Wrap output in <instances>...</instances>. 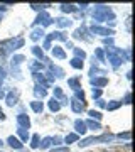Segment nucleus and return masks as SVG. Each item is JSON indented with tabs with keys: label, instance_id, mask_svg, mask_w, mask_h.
I'll list each match as a JSON object with an SVG mask.
<instances>
[{
	"label": "nucleus",
	"instance_id": "obj_16",
	"mask_svg": "<svg viewBox=\"0 0 135 152\" xmlns=\"http://www.w3.org/2000/svg\"><path fill=\"white\" fill-rule=\"evenodd\" d=\"M54 22L58 24V27H69L71 24H73V20L64 19V17H58V19H54Z\"/></svg>",
	"mask_w": 135,
	"mask_h": 152
},
{
	"label": "nucleus",
	"instance_id": "obj_3",
	"mask_svg": "<svg viewBox=\"0 0 135 152\" xmlns=\"http://www.w3.org/2000/svg\"><path fill=\"white\" fill-rule=\"evenodd\" d=\"M108 19H110V22H113V19H115L113 10H112L110 7H107V5H95V10H93V20L103 22V20H108Z\"/></svg>",
	"mask_w": 135,
	"mask_h": 152
},
{
	"label": "nucleus",
	"instance_id": "obj_44",
	"mask_svg": "<svg viewBox=\"0 0 135 152\" xmlns=\"http://www.w3.org/2000/svg\"><path fill=\"white\" fill-rule=\"evenodd\" d=\"M123 103H127V105L130 103V93H127V96H125V102H123Z\"/></svg>",
	"mask_w": 135,
	"mask_h": 152
},
{
	"label": "nucleus",
	"instance_id": "obj_11",
	"mask_svg": "<svg viewBox=\"0 0 135 152\" xmlns=\"http://www.w3.org/2000/svg\"><path fill=\"white\" fill-rule=\"evenodd\" d=\"M7 142H9V145H10L12 149H15V151H20L22 147H24V144H22L17 137H14V135L9 137V139H7Z\"/></svg>",
	"mask_w": 135,
	"mask_h": 152
},
{
	"label": "nucleus",
	"instance_id": "obj_15",
	"mask_svg": "<svg viewBox=\"0 0 135 152\" xmlns=\"http://www.w3.org/2000/svg\"><path fill=\"white\" fill-rule=\"evenodd\" d=\"M51 49H53V56H54V58H58V59H64V58H66V53H64V49H63V48L54 46V48H51Z\"/></svg>",
	"mask_w": 135,
	"mask_h": 152
},
{
	"label": "nucleus",
	"instance_id": "obj_2",
	"mask_svg": "<svg viewBox=\"0 0 135 152\" xmlns=\"http://www.w3.org/2000/svg\"><path fill=\"white\" fill-rule=\"evenodd\" d=\"M24 46V37H15V39H7L0 42V59H4L10 54L12 51Z\"/></svg>",
	"mask_w": 135,
	"mask_h": 152
},
{
	"label": "nucleus",
	"instance_id": "obj_23",
	"mask_svg": "<svg viewBox=\"0 0 135 152\" xmlns=\"http://www.w3.org/2000/svg\"><path fill=\"white\" fill-rule=\"evenodd\" d=\"M49 110H51V112H59L61 110V103L56 100V98H53V100L49 102Z\"/></svg>",
	"mask_w": 135,
	"mask_h": 152
},
{
	"label": "nucleus",
	"instance_id": "obj_46",
	"mask_svg": "<svg viewBox=\"0 0 135 152\" xmlns=\"http://www.w3.org/2000/svg\"><path fill=\"white\" fill-rule=\"evenodd\" d=\"M4 96V93H2V80H0V98Z\"/></svg>",
	"mask_w": 135,
	"mask_h": 152
},
{
	"label": "nucleus",
	"instance_id": "obj_8",
	"mask_svg": "<svg viewBox=\"0 0 135 152\" xmlns=\"http://www.w3.org/2000/svg\"><path fill=\"white\" fill-rule=\"evenodd\" d=\"M71 110H73L74 113H81V112H85V102L73 98V100H71Z\"/></svg>",
	"mask_w": 135,
	"mask_h": 152
},
{
	"label": "nucleus",
	"instance_id": "obj_40",
	"mask_svg": "<svg viewBox=\"0 0 135 152\" xmlns=\"http://www.w3.org/2000/svg\"><path fill=\"white\" fill-rule=\"evenodd\" d=\"M83 34H85V32H83V29H76V31H74V34H73V36H74L76 39H86V37H85V36H83Z\"/></svg>",
	"mask_w": 135,
	"mask_h": 152
},
{
	"label": "nucleus",
	"instance_id": "obj_41",
	"mask_svg": "<svg viewBox=\"0 0 135 152\" xmlns=\"http://www.w3.org/2000/svg\"><path fill=\"white\" fill-rule=\"evenodd\" d=\"M51 152H69V147H56Z\"/></svg>",
	"mask_w": 135,
	"mask_h": 152
},
{
	"label": "nucleus",
	"instance_id": "obj_22",
	"mask_svg": "<svg viewBox=\"0 0 135 152\" xmlns=\"http://www.w3.org/2000/svg\"><path fill=\"white\" fill-rule=\"evenodd\" d=\"M31 108H32L36 113H42L44 105H42V102H31Z\"/></svg>",
	"mask_w": 135,
	"mask_h": 152
},
{
	"label": "nucleus",
	"instance_id": "obj_48",
	"mask_svg": "<svg viewBox=\"0 0 135 152\" xmlns=\"http://www.w3.org/2000/svg\"><path fill=\"white\" fill-rule=\"evenodd\" d=\"M0 10H5V5H0Z\"/></svg>",
	"mask_w": 135,
	"mask_h": 152
},
{
	"label": "nucleus",
	"instance_id": "obj_12",
	"mask_svg": "<svg viewBox=\"0 0 135 152\" xmlns=\"http://www.w3.org/2000/svg\"><path fill=\"white\" fill-rule=\"evenodd\" d=\"M26 59V58H24V56L22 54H17V56H14V58H12V69H15V73L17 75H19V66L22 64V61Z\"/></svg>",
	"mask_w": 135,
	"mask_h": 152
},
{
	"label": "nucleus",
	"instance_id": "obj_1",
	"mask_svg": "<svg viewBox=\"0 0 135 152\" xmlns=\"http://www.w3.org/2000/svg\"><path fill=\"white\" fill-rule=\"evenodd\" d=\"M107 58L113 68H118L123 61H130V51H122L118 48H107Z\"/></svg>",
	"mask_w": 135,
	"mask_h": 152
},
{
	"label": "nucleus",
	"instance_id": "obj_36",
	"mask_svg": "<svg viewBox=\"0 0 135 152\" xmlns=\"http://www.w3.org/2000/svg\"><path fill=\"white\" fill-rule=\"evenodd\" d=\"M19 135H20L22 142H27V139H29V132H27L26 129H19Z\"/></svg>",
	"mask_w": 135,
	"mask_h": 152
},
{
	"label": "nucleus",
	"instance_id": "obj_19",
	"mask_svg": "<svg viewBox=\"0 0 135 152\" xmlns=\"http://www.w3.org/2000/svg\"><path fill=\"white\" fill-rule=\"evenodd\" d=\"M61 10L64 12V14H71V12L78 10V7H74L73 4H61Z\"/></svg>",
	"mask_w": 135,
	"mask_h": 152
},
{
	"label": "nucleus",
	"instance_id": "obj_4",
	"mask_svg": "<svg viewBox=\"0 0 135 152\" xmlns=\"http://www.w3.org/2000/svg\"><path fill=\"white\" fill-rule=\"evenodd\" d=\"M115 140V135H110V134H105V135H100V137H86L85 140L78 142L80 144V147H88L91 145V144H100V142H112Z\"/></svg>",
	"mask_w": 135,
	"mask_h": 152
},
{
	"label": "nucleus",
	"instance_id": "obj_45",
	"mask_svg": "<svg viewBox=\"0 0 135 152\" xmlns=\"http://www.w3.org/2000/svg\"><path fill=\"white\" fill-rule=\"evenodd\" d=\"M98 102V105H100V107H105V102H103V100H96Z\"/></svg>",
	"mask_w": 135,
	"mask_h": 152
},
{
	"label": "nucleus",
	"instance_id": "obj_39",
	"mask_svg": "<svg viewBox=\"0 0 135 152\" xmlns=\"http://www.w3.org/2000/svg\"><path fill=\"white\" fill-rule=\"evenodd\" d=\"M95 54H96L98 61H105V53H103V49H96V51H95Z\"/></svg>",
	"mask_w": 135,
	"mask_h": 152
},
{
	"label": "nucleus",
	"instance_id": "obj_31",
	"mask_svg": "<svg viewBox=\"0 0 135 152\" xmlns=\"http://www.w3.org/2000/svg\"><path fill=\"white\" fill-rule=\"evenodd\" d=\"M44 69V66L41 64V61H37V63H32L31 64V71L32 73H39V71H42Z\"/></svg>",
	"mask_w": 135,
	"mask_h": 152
},
{
	"label": "nucleus",
	"instance_id": "obj_42",
	"mask_svg": "<svg viewBox=\"0 0 135 152\" xmlns=\"http://www.w3.org/2000/svg\"><path fill=\"white\" fill-rule=\"evenodd\" d=\"M100 96H101V90H95V88H93V98H98V100H100Z\"/></svg>",
	"mask_w": 135,
	"mask_h": 152
},
{
	"label": "nucleus",
	"instance_id": "obj_14",
	"mask_svg": "<svg viewBox=\"0 0 135 152\" xmlns=\"http://www.w3.org/2000/svg\"><path fill=\"white\" fill-rule=\"evenodd\" d=\"M74 129H76V134H81V135H85L86 130H88L83 120H76V122H74Z\"/></svg>",
	"mask_w": 135,
	"mask_h": 152
},
{
	"label": "nucleus",
	"instance_id": "obj_13",
	"mask_svg": "<svg viewBox=\"0 0 135 152\" xmlns=\"http://www.w3.org/2000/svg\"><path fill=\"white\" fill-rule=\"evenodd\" d=\"M90 83H91L95 88H98V86H107V85H108V80H107V78H95V76H91Z\"/></svg>",
	"mask_w": 135,
	"mask_h": 152
},
{
	"label": "nucleus",
	"instance_id": "obj_28",
	"mask_svg": "<svg viewBox=\"0 0 135 152\" xmlns=\"http://www.w3.org/2000/svg\"><path fill=\"white\" fill-rule=\"evenodd\" d=\"M34 95H36V96L44 98L46 95H47V91H46L44 88H41V86H37V85H36V86H34Z\"/></svg>",
	"mask_w": 135,
	"mask_h": 152
},
{
	"label": "nucleus",
	"instance_id": "obj_49",
	"mask_svg": "<svg viewBox=\"0 0 135 152\" xmlns=\"http://www.w3.org/2000/svg\"><path fill=\"white\" fill-rule=\"evenodd\" d=\"M2 145H4V142H2V140H0V147H2Z\"/></svg>",
	"mask_w": 135,
	"mask_h": 152
},
{
	"label": "nucleus",
	"instance_id": "obj_37",
	"mask_svg": "<svg viewBox=\"0 0 135 152\" xmlns=\"http://www.w3.org/2000/svg\"><path fill=\"white\" fill-rule=\"evenodd\" d=\"M31 147H32V149H37V147H39V135H37V134H34V135H32V142H31Z\"/></svg>",
	"mask_w": 135,
	"mask_h": 152
},
{
	"label": "nucleus",
	"instance_id": "obj_24",
	"mask_svg": "<svg viewBox=\"0 0 135 152\" xmlns=\"http://www.w3.org/2000/svg\"><path fill=\"white\" fill-rule=\"evenodd\" d=\"M122 107V102H118V100H113V102H110V103L107 105V110L108 112H113V110L120 108Z\"/></svg>",
	"mask_w": 135,
	"mask_h": 152
},
{
	"label": "nucleus",
	"instance_id": "obj_6",
	"mask_svg": "<svg viewBox=\"0 0 135 152\" xmlns=\"http://www.w3.org/2000/svg\"><path fill=\"white\" fill-rule=\"evenodd\" d=\"M53 20H54L53 17L49 15L46 10H42V12H41V14L37 15V19L34 20V24H41L42 27H46V26H51V24H53Z\"/></svg>",
	"mask_w": 135,
	"mask_h": 152
},
{
	"label": "nucleus",
	"instance_id": "obj_32",
	"mask_svg": "<svg viewBox=\"0 0 135 152\" xmlns=\"http://www.w3.org/2000/svg\"><path fill=\"white\" fill-rule=\"evenodd\" d=\"M88 115H90V117H91V120H101V117L103 115L100 113V112H96V110H90V112H88Z\"/></svg>",
	"mask_w": 135,
	"mask_h": 152
},
{
	"label": "nucleus",
	"instance_id": "obj_29",
	"mask_svg": "<svg viewBox=\"0 0 135 152\" xmlns=\"http://www.w3.org/2000/svg\"><path fill=\"white\" fill-rule=\"evenodd\" d=\"M69 64L73 66L74 69H81V68H83V61H81V59H78V58H73V59L69 61Z\"/></svg>",
	"mask_w": 135,
	"mask_h": 152
},
{
	"label": "nucleus",
	"instance_id": "obj_20",
	"mask_svg": "<svg viewBox=\"0 0 135 152\" xmlns=\"http://www.w3.org/2000/svg\"><path fill=\"white\" fill-rule=\"evenodd\" d=\"M41 37H44V31H42V27H41V29H34L32 32H31V39H32V41H39Z\"/></svg>",
	"mask_w": 135,
	"mask_h": 152
},
{
	"label": "nucleus",
	"instance_id": "obj_21",
	"mask_svg": "<svg viewBox=\"0 0 135 152\" xmlns=\"http://www.w3.org/2000/svg\"><path fill=\"white\" fill-rule=\"evenodd\" d=\"M32 54L37 58V59H42V61H46V58H44V51L39 46H32Z\"/></svg>",
	"mask_w": 135,
	"mask_h": 152
},
{
	"label": "nucleus",
	"instance_id": "obj_27",
	"mask_svg": "<svg viewBox=\"0 0 135 152\" xmlns=\"http://www.w3.org/2000/svg\"><path fill=\"white\" fill-rule=\"evenodd\" d=\"M53 145V137H46L42 142H39V147L41 149H47V147Z\"/></svg>",
	"mask_w": 135,
	"mask_h": 152
},
{
	"label": "nucleus",
	"instance_id": "obj_33",
	"mask_svg": "<svg viewBox=\"0 0 135 152\" xmlns=\"http://www.w3.org/2000/svg\"><path fill=\"white\" fill-rule=\"evenodd\" d=\"M54 96L63 100V103H66V98H64V95H63V90H61V88H58V86L54 88Z\"/></svg>",
	"mask_w": 135,
	"mask_h": 152
},
{
	"label": "nucleus",
	"instance_id": "obj_43",
	"mask_svg": "<svg viewBox=\"0 0 135 152\" xmlns=\"http://www.w3.org/2000/svg\"><path fill=\"white\" fill-rule=\"evenodd\" d=\"M59 142H61V139H59V137H54V139H53V144H56V145H58Z\"/></svg>",
	"mask_w": 135,
	"mask_h": 152
},
{
	"label": "nucleus",
	"instance_id": "obj_17",
	"mask_svg": "<svg viewBox=\"0 0 135 152\" xmlns=\"http://www.w3.org/2000/svg\"><path fill=\"white\" fill-rule=\"evenodd\" d=\"M17 93H14V91H10L9 93V95H7V98H5V102H7V105H9V107H14V105L17 103Z\"/></svg>",
	"mask_w": 135,
	"mask_h": 152
},
{
	"label": "nucleus",
	"instance_id": "obj_30",
	"mask_svg": "<svg viewBox=\"0 0 135 152\" xmlns=\"http://www.w3.org/2000/svg\"><path fill=\"white\" fill-rule=\"evenodd\" d=\"M78 139H80L78 134H69V135H66L64 142H68V145H69V144H73V142H78Z\"/></svg>",
	"mask_w": 135,
	"mask_h": 152
},
{
	"label": "nucleus",
	"instance_id": "obj_10",
	"mask_svg": "<svg viewBox=\"0 0 135 152\" xmlns=\"http://www.w3.org/2000/svg\"><path fill=\"white\" fill-rule=\"evenodd\" d=\"M34 80H36V83H37V86L41 85V88H49V83H47V80L44 78V75H41V73H34Z\"/></svg>",
	"mask_w": 135,
	"mask_h": 152
},
{
	"label": "nucleus",
	"instance_id": "obj_50",
	"mask_svg": "<svg viewBox=\"0 0 135 152\" xmlns=\"http://www.w3.org/2000/svg\"><path fill=\"white\" fill-rule=\"evenodd\" d=\"M0 152H2V151H0Z\"/></svg>",
	"mask_w": 135,
	"mask_h": 152
},
{
	"label": "nucleus",
	"instance_id": "obj_26",
	"mask_svg": "<svg viewBox=\"0 0 135 152\" xmlns=\"http://www.w3.org/2000/svg\"><path fill=\"white\" fill-rule=\"evenodd\" d=\"M68 85H69L71 88H73V90H80V80H78V78H69V80H68Z\"/></svg>",
	"mask_w": 135,
	"mask_h": 152
},
{
	"label": "nucleus",
	"instance_id": "obj_47",
	"mask_svg": "<svg viewBox=\"0 0 135 152\" xmlns=\"http://www.w3.org/2000/svg\"><path fill=\"white\" fill-rule=\"evenodd\" d=\"M0 120H5V115L2 113V112H0Z\"/></svg>",
	"mask_w": 135,
	"mask_h": 152
},
{
	"label": "nucleus",
	"instance_id": "obj_5",
	"mask_svg": "<svg viewBox=\"0 0 135 152\" xmlns=\"http://www.w3.org/2000/svg\"><path fill=\"white\" fill-rule=\"evenodd\" d=\"M68 41V37H66L63 32H59V31H54V32H51L46 37V41H44V49H51V41Z\"/></svg>",
	"mask_w": 135,
	"mask_h": 152
},
{
	"label": "nucleus",
	"instance_id": "obj_38",
	"mask_svg": "<svg viewBox=\"0 0 135 152\" xmlns=\"http://www.w3.org/2000/svg\"><path fill=\"white\" fill-rule=\"evenodd\" d=\"M130 137H132V134H130V132H123V134L115 135V139H125V140H130Z\"/></svg>",
	"mask_w": 135,
	"mask_h": 152
},
{
	"label": "nucleus",
	"instance_id": "obj_9",
	"mask_svg": "<svg viewBox=\"0 0 135 152\" xmlns=\"http://www.w3.org/2000/svg\"><path fill=\"white\" fill-rule=\"evenodd\" d=\"M17 124H19L20 129H29V127H31V118L24 113H19L17 115Z\"/></svg>",
	"mask_w": 135,
	"mask_h": 152
},
{
	"label": "nucleus",
	"instance_id": "obj_18",
	"mask_svg": "<svg viewBox=\"0 0 135 152\" xmlns=\"http://www.w3.org/2000/svg\"><path fill=\"white\" fill-rule=\"evenodd\" d=\"M85 125H86L88 129L95 130V132L101 130V125H100V122H95V120H88V122H85Z\"/></svg>",
	"mask_w": 135,
	"mask_h": 152
},
{
	"label": "nucleus",
	"instance_id": "obj_7",
	"mask_svg": "<svg viewBox=\"0 0 135 152\" xmlns=\"http://www.w3.org/2000/svg\"><path fill=\"white\" fill-rule=\"evenodd\" d=\"M90 32L93 34H98V36H103V37H107V36H112V34H115L112 29H107V27H100V26H95L93 24L91 27H90Z\"/></svg>",
	"mask_w": 135,
	"mask_h": 152
},
{
	"label": "nucleus",
	"instance_id": "obj_35",
	"mask_svg": "<svg viewBox=\"0 0 135 152\" xmlns=\"http://www.w3.org/2000/svg\"><path fill=\"white\" fill-rule=\"evenodd\" d=\"M31 7H32L34 10H41V12H42V10H46L49 5H47V4H41V5H39V4H31Z\"/></svg>",
	"mask_w": 135,
	"mask_h": 152
},
{
	"label": "nucleus",
	"instance_id": "obj_34",
	"mask_svg": "<svg viewBox=\"0 0 135 152\" xmlns=\"http://www.w3.org/2000/svg\"><path fill=\"white\" fill-rule=\"evenodd\" d=\"M74 54H76V58H78V59H81V61L86 58V53H85L83 49H78V48H74Z\"/></svg>",
	"mask_w": 135,
	"mask_h": 152
},
{
	"label": "nucleus",
	"instance_id": "obj_25",
	"mask_svg": "<svg viewBox=\"0 0 135 152\" xmlns=\"http://www.w3.org/2000/svg\"><path fill=\"white\" fill-rule=\"evenodd\" d=\"M49 69H51V75H53V73H56V76H58V78H64V71L61 69V68H58V66H49Z\"/></svg>",
	"mask_w": 135,
	"mask_h": 152
}]
</instances>
